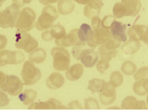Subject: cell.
Masks as SVG:
<instances>
[{"label": "cell", "mask_w": 148, "mask_h": 110, "mask_svg": "<svg viewBox=\"0 0 148 110\" xmlns=\"http://www.w3.org/2000/svg\"><path fill=\"white\" fill-rule=\"evenodd\" d=\"M140 41L129 39L122 46V51L126 55H132L136 53L140 48Z\"/></svg>", "instance_id": "14"}, {"label": "cell", "mask_w": 148, "mask_h": 110, "mask_svg": "<svg viewBox=\"0 0 148 110\" xmlns=\"http://www.w3.org/2000/svg\"><path fill=\"white\" fill-rule=\"evenodd\" d=\"M98 54L100 55V58H104L111 61L112 58L116 57L117 51V50H108L105 48L103 45H100L98 49Z\"/></svg>", "instance_id": "25"}, {"label": "cell", "mask_w": 148, "mask_h": 110, "mask_svg": "<svg viewBox=\"0 0 148 110\" xmlns=\"http://www.w3.org/2000/svg\"><path fill=\"white\" fill-rule=\"evenodd\" d=\"M104 3L102 0H91L84 6V15L88 19H91L93 16H99L100 15Z\"/></svg>", "instance_id": "8"}, {"label": "cell", "mask_w": 148, "mask_h": 110, "mask_svg": "<svg viewBox=\"0 0 148 110\" xmlns=\"http://www.w3.org/2000/svg\"><path fill=\"white\" fill-rule=\"evenodd\" d=\"M111 36L110 31L100 27L91 31L86 42L89 47L95 48L103 44Z\"/></svg>", "instance_id": "4"}, {"label": "cell", "mask_w": 148, "mask_h": 110, "mask_svg": "<svg viewBox=\"0 0 148 110\" xmlns=\"http://www.w3.org/2000/svg\"><path fill=\"white\" fill-rule=\"evenodd\" d=\"M122 41L119 39L111 36L104 43L102 44L105 48L108 50H115L120 46Z\"/></svg>", "instance_id": "26"}, {"label": "cell", "mask_w": 148, "mask_h": 110, "mask_svg": "<svg viewBox=\"0 0 148 110\" xmlns=\"http://www.w3.org/2000/svg\"><path fill=\"white\" fill-rule=\"evenodd\" d=\"M148 67H142L136 71L135 75H134V79L138 80L144 78H148Z\"/></svg>", "instance_id": "30"}, {"label": "cell", "mask_w": 148, "mask_h": 110, "mask_svg": "<svg viewBox=\"0 0 148 110\" xmlns=\"http://www.w3.org/2000/svg\"><path fill=\"white\" fill-rule=\"evenodd\" d=\"M92 31L91 27L87 24H83L78 29L79 38L82 42L86 43L88 39L90 32Z\"/></svg>", "instance_id": "20"}, {"label": "cell", "mask_w": 148, "mask_h": 110, "mask_svg": "<svg viewBox=\"0 0 148 110\" xmlns=\"http://www.w3.org/2000/svg\"><path fill=\"white\" fill-rule=\"evenodd\" d=\"M38 109H67L58 100L55 98H51L47 102L41 103L39 104Z\"/></svg>", "instance_id": "17"}, {"label": "cell", "mask_w": 148, "mask_h": 110, "mask_svg": "<svg viewBox=\"0 0 148 110\" xmlns=\"http://www.w3.org/2000/svg\"><path fill=\"white\" fill-rule=\"evenodd\" d=\"M53 57V67L59 71H65L70 67L71 56L67 50L63 48L54 47L51 50Z\"/></svg>", "instance_id": "2"}, {"label": "cell", "mask_w": 148, "mask_h": 110, "mask_svg": "<svg viewBox=\"0 0 148 110\" xmlns=\"http://www.w3.org/2000/svg\"><path fill=\"white\" fill-rule=\"evenodd\" d=\"M71 53L75 59L81 60L83 65L87 68L94 67L99 60L98 52H95L93 48L86 46V44L74 47Z\"/></svg>", "instance_id": "1"}, {"label": "cell", "mask_w": 148, "mask_h": 110, "mask_svg": "<svg viewBox=\"0 0 148 110\" xmlns=\"http://www.w3.org/2000/svg\"><path fill=\"white\" fill-rule=\"evenodd\" d=\"M112 12L115 18H121L126 16L127 11L125 6L123 3L121 2H118L113 6Z\"/></svg>", "instance_id": "24"}, {"label": "cell", "mask_w": 148, "mask_h": 110, "mask_svg": "<svg viewBox=\"0 0 148 110\" xmlns=\"http://www.w3.org/2000/svg\"><path fill=\"white\" fill-rule=\"evenodd\" d=\"M115 88L110 85V82H106L103 90L99 93V98L102 104L108 105L114 102L116 98Z\"/></svg>", "instance_id": "7"}, {"label": "cell", "mask_w": 148, "mask_h": 110, "mask_svg": "<svg viewBox=\"0 0 148 110\" xmlns=\"http://www.w3.org/2000/svg\"><path fill=\"white\" fill-rule=\"evenodd\" d=\"M84 107L87 110H98L100 106L97 99L93 97H90L85 100Z\"/></svg>", "instance_id": "27"}, {"label": "cell", "mask_w": 148, "mask_h": 110, "mask_svg": "<svg viewBox=\"0 0 148 110\" xmlns=\"http://www.w3.org/2000/svg\"><path fill=\"white\" fill-rule=\"evenodd\" d=\"M106 82L103 79L94 78L89 81L87 89L92 91L93 93H100L103 90Z\"/></svg>", "instance_id": "19"}, {"label": "cell", "mask_w": 148, "mask_h": 110, "mask_svg": "<svg viewBox=\"0 0 148 110\" xmlns=\"http://www.w3.org/2000/svg\"><path fill=\"white\" fill-rule=\"evenodd\" d=\"M148 78L138 80L133 85L134 92L139 96L146 95L148 92Z\"/></svg>", "instance_id": "16"}, {"label": "cell", "mask_w": 148, "mask_h": 110, "mask_svg": "<svg viewBox=\"0 0 148 110\" xmlns=\"http://www.w3.org/2000/svg\"><path fill=\"white\" fill-rule=\"evenodd\" d=\"M121 69L125 75H131L136 72L137 67L136 64L132 61H126L122 65Z\"/></svg>", "instance_id": "23"}, {"label": "cell", "mask_w": 148, "mask_h": 110, "mask_svg": "<svg viewBox=\"0 0 148 110\" xmlns=\"http://www.w3.org/2000/svg\"><path fill=\"white\" fill-rule=\"evenodd\" d=\"M110 62L109 60L104 58H101L97 62L96 68L99 72L103 74L110 67Z\"/></svg>", "instance_id": "28"}, {"label": "cell", "mask_w": 148, "mask_h": 110, "mask_svg": "<svg viewBox=\"0 0 148 110\" xmlns=\"http://www.w3.org/2000/svg\"><path fill=\"white\" fill-rule=\"evenodd\" d=\"M101 21L99 16H93L91 18V26L93 29L100 28Z\"/></svg>", "instance_id": "31"}, {"label": "cell", "mask_w": 148, "mask_h": 110, "mask_svg": "<svg viewBox=\"0 0 148 110\" xmlns=\"http://www.w3.org/2000/svg\"><path fill=\"white\" fill-rule=\"evenodd\" d=\"M65 79L61 74L54 72L48 77L47 80V87L51 90H57L62 87Z\"/></svg>", "instance_id": "13"}, {"label": "cell", "mask_w": 148, "mask_h": 110, "mask_svg": "<svg viewBox=\"0 0 148 110\" xmlns=\"http://www.w3.org/2000/svg\"><path fill=\"white\" fill-rule=\"evenodd\" d=\"M56 45L61 48H66L71 46H76L84 44L79 38L78 29H75L70 31L68 34L60 39H56Z\"/></svg>", "instance_id": "5"}, {"label": "cell", "mask_w": 148, "mask_h": 110, "mask_svg": "<svg viewBox=\"0 0 148 110\" xmlns=\"http://www.w3.org/2000/svg\"><path fill=\"white\" fill-rule=\"evenodd\" d=\"M115 21V18L114 16H112V15H107L106 16L104 17L101 23L102 28L106 29H110V26L113 22Z\"/></svg>", "instance_id": "29"}, {"label": "cell", "mask_w": 148, "mask_h": 110, "mask_svg": "<svg viewBox=\"0 0 148 110\" xmlns=\"http://www.w3.org/2000/svg\"><path fill=\"white\" fill-rule=\"evenodd\" d=\"M73 1L80 5H86L88 4L91 0H73Z\"/></svg>", "instance_id": "35"}, {"label": "cell", "mask_w": 148, "mask_h": 110, "mask_svg": "<svg viewBox=\"0 0 148 110\" xmlns=\"http://www.w3.org/2000/svg\"><path fill=\"white\" fill-rule=\"evenodd\" d=\"M41 3L44 5H48L51 3H56L60 0H40Z\"/></svg>", "instance_id": "34"}, {"label": "cell", "mask_w": 148, "mask_h": 110, "mask_svg": "<svg viewBox=\"0 0 148 110\" xmlns=\"http://www.w3.org/2000/svg\"><path fill=\"white\" fill-rule=\"evenodd\" d=\"M123 77L122 73L119 71H114L112 73L110 77V83L114 88H117L123 83Z\"/></svg>", "instance_id": "22"}, {"label": "cell", "mask_w": 148, "mask_h": 110, "mask_svg": "<svg viewBox=\"0 0 148 110\" xmlns=\"http://www.w3.org/2000/svg\"><path fill=\"white\" fill-rule=\"evenodd\" d=\"M126 8V16H136L139 13L141 9V3L139 0H122Z\"/></svg>", "instance_id": "11"}, {"label": "cell", "mask_w": 148, "mask_h": 110, "mask_svg": "<svg viewBox=\"0 0 148 110\" xmlns=\"http://www.w3.org/2000/svg\"><path fill=\"white\" fill-rule=\"evenodd\" d=\"M68 108L70 109H83V107L77 100L71 102L69 104Z\"/></svg>", "instance_id": "32"}, {"label": "cell", "mask_w": 148, "mask_h": 110, "mask_svg": "<svg viewBox=\"0 0 148 110\" xmlns=\"http://www.w3.org/2000/svg\"><path fill=\"white\" fill-rule=\"evenodd\" d=\"M42 39L45 41H50L53 39L52 36H51L50 31H45L42 34Z\"/></svg>", "instance_id": "33"}, {"label": "cell", "mask_w": 148, "mask_h": 110, "mask_svg": "<svg viewBox=\"0 0 148 110\" xmlns=\"http://www.w3.org/2000/svg\"><path fill=\"white\" fill-rule=\"evenodd\" d=\"M129 39L142 41L148 44V26L143 25H135L129 28L127 31Z\"/></svg>", "instance_id": "6"}, {"label": "cell", "mask_w": 148, "mask_h": 110, "mask_svg": "<svg viewBox=\"0 0 148 110\" xmlns=\"http://www.w3.org/2000/svg\"><path fill=\"white\" fill-rule=\"evenodd\" d=\"M84 72L83 65L80 63L75 64L67 70L66 76L70 81H76L80 79Z\"/></svg>", "instance_id": "12"}, {"label": "cell", "mask_w": 148, "mask_h": 110, "mask_svg": "<svg viewBox=\"0 0 148 110\" xmlns=\"http://www.w3.org/2000/svg\"><path fill=\"white\" fill-rule=\"evenodd\" d=\"M50 32L53 38L60 39L66 35V31L64 26L60 24H57L52 27Z\"/></svg>", "instance_id": "21"}, {"label": "cell", "mask_w": 148, "mask_h": 110, "mask_svg": "<svg viewBox=\"0 0 148 110\" xmlns=\"http://www.w3.org/2000/svg\"><path fill=\"white\" fill-rule=\"evenodd\" d=\"M58 12L62 15L71 14L75 9V4L73 0H60L58 4Z\"/></svg>", "instance_id": "15"}, {"label": "cell", "mask_w": 148, "mask_h": 110, "mask_svg": "<svg viewBox=\"0 0 148 110\" xmlns=\"http://www.w3.org/2000/svg\"><path fill=\"white\" fill-rule=\"evenodd\" d=\"M121 107L126 110H145L146 103L143 100H138L135 97L127 96L123 100Z\"/></svg>", "instance_id": "10"}, {"label": "cell", "mask_w": 148, "mask_h": 110, "mask_svg": "<svg viewBox=\"0 0 148 110\" xmlns=\"http://www.w3.org/2000/svg\"><path fill=\"white\" fill-rule=\"evenodd\" d=\"M46 58L47 52L42 48H38L34 50L29 55V59L37 64L44 62Z\"/></svg>", "instance_id": "18"}, {"label": "cell", "mask_w": 148, "mask_h": 110, "mask_svg": "<svg viewBox=\"0 0 148 110\" xmlns=\"http://www.w3.org/2000/svg\"><path fill=\"white\" fill-rule=\"evenodd\" d=\"M59 17L57 9L53 5H48L44 8L42 14L38 19L36 28L39 31L48 29L52 27L55 21Z\"/></svg>", "instance_id": "3"}, {"label": "cell", "mask_w": 148, "mask_h": 110, "mask_svg": "<svg viewBox=\"0 0 148 110\" xmlns=\"http://www.w3.org/2000/svg\"><path fill=\"white\" fill-rule=\"evenodd\" d=\"M110 32L112 36L119 39L122 42H125L127 39L126 34V26L122 22L115 21L110 26Z\"/></svg>", "instance_id": "9"}]
</instances>
